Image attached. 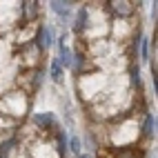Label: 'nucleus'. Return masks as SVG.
Returning a JSON list of instances; mask_svg holds the SVG:
<instances>
[{
    "label": "nucleus",
    "instance_id": "5",
    "mask_svg": "<svg viewBox=\"0 0 158 158\" xmlns=\"http://www.w3.org/2000/svg\"><path fill=\"white\" fill-rule=\"evenodd\" d=\"M154 129H156V116H147V120H145V134L147 136H152L154 134Z\"/></svg>",
    "mask_w": 158,
    "mask_h": 158
},
{
    "label": "nucleus",
    "instance_id": "6",
    "mask_svg": "<svg viewBox=\"0 0 158 158\" xmlns=\"http://www.w3.org/2000/svg\"><path fill=\"white\" fill-rule=\"evenodd\" d=\"M34 120L38 123V125H43V127H47V125H51V114H38V116H34Z\"/></svg>",
    "mask_w": 158,
    "mask_h": 158
},
{
    "label": "nucleus",
    "instance_id": "3",
    "mask_svg": "<svg viewBox=\"0 0 158 158\" xmlns=\"http://www.w3.org/2000/svg\"><path fill=\"white\" fill-rule=\"evenodd\" d=\"M49 5H51V9H54L56 14H60V16H67L69 9H71V7H69L71 2H60V0H54V2H49Z\"/></svg>",
    "mask_w": 158,
    "mask_h": 158
},
{
    "label": "nucleus",
    "instance_id": "4",
    "mask_svg": "<svg viewBox=\"0 0 158 158\" xmlns=\"http://www.w3.org/2000/svg\"><path fill=\"white\" fill-rule=\"evenodd\" d=\"M85 27H87V9H80V11H78V20H76V27H73V29L82 31Z\"/></svg>",
    "mask_w": 158,
    "mask_h": 158
},
{
    "label": "nucleus",
    "instance_id": "7",
    "mask_svg": "<svg viewBox=\"0 0 158 158\" xmlns=\"http://www.w3.org/2000/svg\"><path fill=\"white\" fill-rule=\"evenodd\" d=\"M51 78H54V80H60L62 78V69H60L58 62H51Z\"/></svg>",
    "mask_w": 158,
    "mask_h": 158
},
{
    "label": "nucleus",
    "instance_id": "9",
    "mask_svg": "<svg viewBox=\"0 0 158 158\" xmlns=\"http://www.w3.org/2000/svg\"><path fill=\"white\" fill-rule=\"evenodd\" d=\"M131 82H134V85H140V73H138V69L131 71Z\"/></svg>",
    "mask_w": 158,
    "mask_h": 158
},
{
    "label": "nucleus",
    "instance_id": "2",
    "mask_svg": "<svg viewBox=\"0 0 158 158\" xmlns=\"http://www.w3.org/2000/svg\"><path fill=\"white\" fill-rule=\"evenodd\" d=\"M71 62H73V58H71V49L65 47V43H62V45H60V62H58V65L71 67Z\"/></svg>",
    "mask_w": 158,
    "mask_h": 158
},
{
    "label": "nucleus",
    "instance_id": "8",
    "mask_svg": "<svg viewBox=\"0 0 158 158\" xmlns=\"http://www.w3.org/2000/svg\"><path fill=\"white\" fill-rule=\"evenodd\" d=\"M116 11H120V14H129V5L127 2H116Z\"/></svg>",
    "mask_w": 158,
    "mask_h": 158
},
{
    "label": "nucleus",
    "instance_id": "11",
    "mask_svg": "<svg viewBox=\"0 0 158 158\" xmlns=\"http://www.w3.org/2000/svg\"><path fill=\"white\" fill-rule=\"evenodd\" d=\"M27 14H29L31 18L36 16V2H29V7H27Z\"/></svg>",
    "mask_w": 158,
    "mask_h": 158
},
{
    "label": "nucleus",
    "instance_id": "10",
    "mask_svg": "<svg viewBox=\"0 0 158 158\" xmlns=\"http://www.w3.org/2000/svg\"><path fill=\"white\" fill-rule=\"evenodd\" d=\"M71 149L76 152V154H80V140L78 138H71Z\"/></svg>",
    "mask_w": 158,
    "mask_h": 158
},
{
    "label": "nucleus",
    "instance_id": "1",
    "mask_svg": "<svg viewBox=\"0 0 158 158\" xmlns=\"http://www.w3.org/2000/svg\"><path fill=\"white\" fill-rule=\"evenodd\" d=\"M38 43H40V47H51L54 45V31H51V27H40Z\"/></svg>",
    "mask_w": 158,
    "mask_h": 158
},
{
    "label": "nucleus",
    "instance_id": "13",
    "mask_svg": "<svg viewBox=\"0 0 158 158\" xmlns=\"http://www.w3.org/2000/svg\"><path fill=\"white\" fill-rule=\"evenodd\" d=\"M78 158H89V156L87 154H78Z\"/></svg>",
    "mask_w": 158,
    "mask_h": 158
},
{
    "label": "nucleus",
    "instance_id": "12",
    "mask_svg": "<svg viewBox=\"0 0 158 158\" xmlns=\"http://www.w3.org/2000/svg\"><path fill=\"white\" fill-rule=\"evenodd\" d=\"M140 51H143V58L147 60V40H143V49Z\"/></svg>",
    "mask_w": 158,
    "mask_h": 158
}]
</instances>
